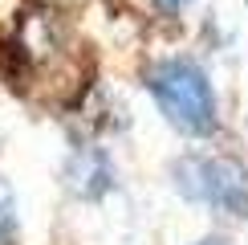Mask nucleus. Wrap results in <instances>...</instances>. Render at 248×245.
I'll list each match as a JSON object with an SVG mask.
<instances>
[{"mask_svg": "<svg viewBox=\"0 0 248 245\" xmlns=\"http://www.w3.org/2000/svg\"><path fill=\"white\" fill-rule=\"evenodd\" d=\"M142 86L155 98L159 115L183 139H208L220 131V98L212 74L187 53H163L142 74Z\"/></svg>", "mask_w": 248, "mask_h": 245, "instance_id": "f257e3e1", "label": "nucleus"}, {"mask_svg": "<svg viewBox=\"0 0 248 245\" xmlns=\"http://www.w3.org/2000/svg\"><path fill=\"white\" fill-rule=\"evenodd\" d=\"M191 245H232V241H224V237H200V241H191Z\"/></svg>", "mask_w": 248, "mask_h": 245, "instance_id": "423d86ee", "label": "nucleus"}, {"mask_svg": "<svg viewBox=\"0 0 248 245\" xmlns=\"http://www.w3.org/2000/svg\"><path fill=\"white\" fill-rule=\"evenodd\" d=\"M155 4H159V8H167V13H179V8L187 4V0H155Z\"/></svg>", "mask_w": 248, "mask_h": 245, "instance_id": "39448f33", "label": "nucleus"}, {"mask_svg": "<svg viewBox=\"0 0 248 245\" xmlns=\"http://www.w3.org/2000/svg\"><path fill=\"white\" fill-rule=\"evenodd\" d=\"M20 241V212H16V196L8 188V180L0 176V245H16Z\"/></svg>", "mask_w": 248, "mask_h": 245, "instance_id": "20e7f679", "label": "nucleus"}, {"mask_svg": "<svg viewBox=\"0 0 248 245\" xmlns=\"http://www.w3.org/2000/svg\"><path fill=\"white\" fill-rule=\"evenodd\" d=\"M171 180L179 188V196H187L191 204L248 221V168L236 156L187 151L171 163Z\"/></svg>", "mask_w": 248, "mask_h": 245, "instance_id": "f03ea898", "label": "nucleus"}, {"mask_svg": "<svg viewBox=\"0 0 248 245\" xmlns=\"http://www.w3.org/2000/svg\"><path fill=\"white\" fill-rule=\"evenodd\" d=\"M61 176H65V188L74 192L78 200H102L106 192H114L118 168H114V156H110L102 143H78L65 156Z\"/></svg>", "mask_w": 248, "mask_h": 245, "instance_id": "7ed1b4c3", "label": "nucleus"}]
</instances>
